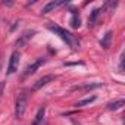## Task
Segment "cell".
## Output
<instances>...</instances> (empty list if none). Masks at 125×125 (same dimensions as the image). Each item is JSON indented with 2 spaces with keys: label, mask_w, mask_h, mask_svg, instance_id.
<instances>
[{
  "label": "cell",
  "mask_w": 125,
  "mask_h": 125,
  "mask_svg": "<svg viewBox=\"0 0 125 125\" xmlns=\"http://www.w3.org/2000/svg\"><path fill=\"white\" fill-rule=\"evenodd\" d=\"M112 38H113V32H112V31H107V32L103 35V38H102V41H100V46H102L104 50H107V49L110 47V44H112Z\"/></svg>",
  "instance_id": "cell-8"
},
{
  "label": "cell",
  "mask_w": 125,
  "mask_h": 125,
  "mask_svg": "<svg viewBox=\"0 0 125 125\" xmlns=\"http://www.w3.org/2000/svg\"><path fill=\"white\" fill-rule=\"evenodd\" d=\"M54 75H44L43 78H40V80H37L34 84H32V91H37V90H40L41 87H44V85H47L49 83H52V81H54Z\"/></svg>",
  "instance_id": "cell-5"
},
{
  "label": "cell",
  "mask_w": 125,
  "mask_h": 125,
  "mask_svg": "<svg viewBox=\"0 0 125 125\" xmlns=\"http://www.w3.org/2000/svg\"><path fill=\"white\" fill-rule=\"evenodd\" d=\"M47 28L50 30V31H53L56 35H59L62 40H63L72 50H78L80 49V40L72 34V32H69V31H66L65 28H62V27H57V25H53V24H49L47 25Z\"/></svg>",
  "instance_id": "cell-1"
},
{
  "label": "cell",
  "mask_w": 125,
  "mask_h": 125,
  "mask_svg": "<svg viewBox=\"0 0 125 125\" xmlns=\"http://www.w3.org/2000/svg\"><path fill=\"white\" fill-rule=\"evenodd\" d=\"M34 34H35V31H25V32L19 37V40L16 41V46H18V47L24 46V44H25L30 38H32V35H34Z\"/></svg>",
  "instance_id": "cell-9"
},
{
  "label": "cell",
  "mask_w": 125,
  "mask_h": 125,
  "mask_svg": "<svg viewBox=\"0 0 125 125\" xmlns=\"http://www.w3.org/2000/svg\"><path fill=\"white\" fill-rule=\"evenodd\" d=\"M27 106H28V96L25 93H21L18 96L16 102H15V118L16 119H22L24 118Z\"/></svg>",
  "instance_id": "cell-2"
},
{
  "label": "cell",
  "mask_w": 125,
  "mask_h": 125,
  "mask_svg": "<svg viewBox=\"0 0 125 125\" xmlns=\"http://www.w3.org/2000/svg\"><path fill=\"white\" fill-rule=\"evenodd\" d=\"M5 85H6L5 81H0V97H2V94H3V91H5Z\"/></svg>",
  "instance_id": "cell-16"
},
{
  "label": "cell",
  "mask_w": 125,
  "mask_h": 125,
  "mask_svg": "<svg viewBox=\"0 0 125 125\" xmlns=\"http://www.w3.org/2000/svg\"><path fill=\"white\" fill-rule=\"evenodd\" d=\"M46 63V59L44 57H38L37 60H34L31 65H28L27 68H25V71L22 72V80H25L27 77H30V75H32L34 72H37V69L41 66V65H44Z\"/></svg>",
  "instance_id": "cell-3"
},
{
  "label": "cell",
  "mask_w": 125,
  "mask_h": 125,
  "mask_svg": "<svg viewBox=\"0 0 125 125\" xmlns=\"http://www.w3.org/2000/svg\"><path fill=\"white\" fill-rule=\"evenodd\" d=\"M100 13H102V8H100V9H94V10H91L90 18H88V27H91V25L96 24V21H97V18L100 16Z\"/></svg>",
  "instance_id": "cell-11"
},
{
  "label": "cell",
  "mask_w": 125,
  "mask_h": 125,
  "mask_svg": "<svg viewBox=\"0 0 125 125\" xmlns=\"http://www.w3.org/2000/svg\"><path fill=\"white\" fill-rule=\"evenodd\" d=\"M124 104H125V100H124V99H119V100H116V102L109 103V104H107V109H109V110H118V109H121Z\"/></svg>",
  "instance_id": "cell-12"
},
{
  "label": "cell",
  "mask_w": 125,
  "mask_h": 125,
  "mask_svg": "<svg viewBox=\"0 0 125 125\" xmlns=\"http://www.w3.org/2000/svg\"><path fill=\"white\" fill-rule=\"evenodd\" d=\"M119 72H124V53L121 54V62H119Z\"/></svg>",
  "instance_id": "cell-15"
},
{
  "label": "cell",
  "mask_w": 125,
  "mask_h": 125,
  "mask_svg": "<svg viewBox=\"0 0 125 125\" xmlns=\"http://www.w3.org/2000/svg\"><path fill=\"white\" fill-rule=\"evenodd\" d=\"M3 5H6V6H12L13 3H12V2H3Z\"/></svg>",
  "instance_id": "cell-17"
},
{
  "label": "cell",
  "mask_w": 125,
  "mask_h": 125,
  "mask_svg": "<svg viewBox=\"0 0 125 125\" xmlns=\"http://www.w3.org/2000/svg\"><path fill=\"white\" fill-rule=\"evenodd\" d=\"M69 25H71V28H80L81 27V16L74 10L72 12V16H71V19H69Z\"/></svg>",
  "instance_id": "cell-10"
},
{
  "label": "cell",
  "mask_w": 125,
  "mask_h": 125,
  "mask_svg": "<svg viewBox=\"0 0 125 125\" xmlns=\"http://www.w3.org/2000/svg\"><path fill=\"white\" fill-rule=\"evenodd\" d=\"M44 116H46V107L41 106L38 109V112H37V115H35V118H34L31 125H43L44 124Z\"/></svg>",
  "instance_id": "cell-7"
},
{
  "label": "cell",
  "mask_w": 125,
  "mask_h": 125,
  "mask_svg": "<svg viewBox=\"0 0 125 125\" xmlns=\"http://www.w3.org/2000/svg\"><path fill=\"white\" fill-rule=\"evenodd\" d=\"M63 5H66V2L65 0H62V2H49L44 8H43V10H41V13H50V12H53L56 8H59V6H63Z\"/></svg>",
  "instance_id": "cell-6"
},
{
  "label": "cell",
  "mask_w": 125,
  "mask_h": 125,
  "mask_svg": "<svg viewBox=\"0 0 125 125\" xmlns=\"http://www.w3.org/2000/svg\"><path fill=\"white\" fill-rule=\"evenodd\" d=\"M94 100H96V96H91V97H85V99H83V100L77 102V103H75V106H77V107H83V106H85V104H90V103H93Z\"/></svg>",
  "instance_id": "cell-13"
},
{
  "label": "cell",
  "mask_w": 125,
  "mask_h": 125,
  "mask_svg": "<svg viewBox=\"0 0 125 125\" xmlns=\"http://www.w3.org/2000/svg\"><path fill=\"white\" fill-rule=\"evenodd\" d=\"M19 59H21V53L18 50L12 52L10 59H9V65H8V71H6L8 75H12L13 72H16V69L19 66Z\"/></svg>",
  "instance_id": "cell-4"
},
{
  "label": "cell",
  "mask_w": 125,
  "mask_h": 125,
  "mask_svg": "<svg viewBox=\"0 0 125 125\" xmlns=\"http://www.w3.org/2000/svg\"><path fill=\"white\" fill-rule=\"evenodd\" d=\"M97 87H102V84H87L84 87H74V90H93Z\"/></svg>",
  "instance_id": "cell-14"
}]
</instances>
